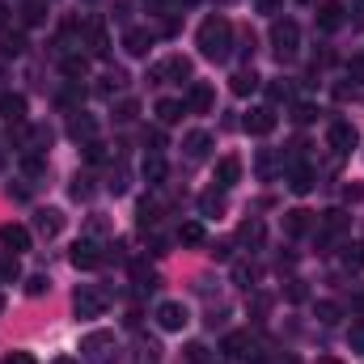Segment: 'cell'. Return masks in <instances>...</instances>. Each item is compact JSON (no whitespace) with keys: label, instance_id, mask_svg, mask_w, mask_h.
Instances as JSON below:
<instances>
[{"label":"cell","instance_id":"cell-1","mask_svg":"<svg viewBox=\"0 0 364 364\" xmlns=\"http://www.w3.org/2000/svg\"><path fill=\"white\" fill-rule=\"evenodd\" d=\"M199 51L208 55V60H229V51H233V21L229 17H208L203 26H199Z\"/></svg>","mask_w":364,"mask_h":364},{"label":"cell","instance_id":"cell-2","mask_svg":"<svg viewBox=\"0 0 364 364\" xmlns=\"http://www.w3.org/2000/svg\"><path fill=\"white\" fill-rule=\"evenodd\" d=\"M296 47H301V26L296 21H275L272 26V51H275V60H292L296 55Z\"/></svg>","mask_w":364,"mask_h":364},{"label":"cell","instance_id":"cell-3","mask_svg":"<svg viewBox=\"0 0 364 364\" xmlns=\"http://www.w3.org/2000/svg\"><path fill=\"white\" fill-rule=\"evenodd\" d=\"M68 263H73L77 272H93V267H102V263H106V250H102L93 237H81V242L68 250Z\"/></svg>","mask_w":364,"mask_h":364},{"label":"cell","instance_id":"cell-4","mask_svg":"<svg viewBox=\"0 0 364 364\" xmlns=\"http://www.w3.org/2000/svg\"><path fill=\"white\" fill-rule=\"evenodd\" d=\"M30 242H34V233H30L26 225H17V220H4V225H0V246H4L9 255L30 250Z\"/></svg>","mask_w":364,"mask_h":364},{"label":"cell","instance_id":"cell-5","mask_svg":"<svg viewBox=\"0 0 364 364\" xmlns=\"http://www.w3.org/2000/svg\"><path fill=\"white\" fill-rule=\"evenodd\" d=\"M314 17H318V30H326V34H335V30H339V26L348 21V4H343V0H322Z\"/></svg>","mask_w":364,"mask_h":364},{"label":"cell","instance_id":"cell-6","mask_svg":"<svg viewBox=\"0 0 364 364\" xmlns=\"http://www.w3.org/2000/svg\"><path fill=\"white\" fill-rule=\"evenodd\" d=\"M326 140H331V149H335V153H352V149L360 144V132H356L352 123H343V119H335V123L326 127Z\"/></svg>","mask_w":364,"mask_h":364},{"label":"cell","instance_id":"cell-7","mask_svg":"<svg viewBox=\"0 0 364 364\" xmlns=\"http://www.w3.org/2000/svg\"><path fill=\"white\" fill-rule=\"evenodd\" d=\"M182 102H186V110H191V114H208V110L216 106V90H212L208 81H191V90H186Z\"/></svg>","mask_w":364,"mask_h":364},{"label":"cell","instance_id":"cell-8","mask_svg":"<svg viewBox=\"0 0 364 364\" xmlns=\"http://www.w3.org/2000/svg\"><path fill=\"white\" fill-rule=\"evenodd\" d=\"M73 309H77V318H102V314H106V296H102L97 288H77Z\"/></svg>","mask_w":364,"mask_h":364},{"label":"cell","instance_id":"cell-9","mask_svg":"<svg viewBox=\"0 0 364 364\" xmlns=\"http://www.w3.org/2000/svg\"><path fill=\"white\" fill-rule=\"evenodd\" d=\"M186 322H191V314H186L182 301H161V305H157V326H161V331H182Z\"/></svg>","mask_w":364,"mask_h":364},{"label":"cell","instance_id":"cell-10","mask_svg":"<svg viewBox=\"0 0 364 364\" xmlns=\"http://www.w3.org/2000/svg\"><path fill=\"white\" fill-rule=\"evenodd\" d=\"M242 127H246L250 136H272L275 132V110L272 106H255V110L242 119Z\"/></svg>","mask_w":364,"mask_h":364},{"label":"cell","instance_id":"cell-11","mask_svg":"<svg viewBox=\"0 0 364 364\" xmlns=\"http://www.w3.org/2000/svg\"><path fill=\"white\" fill-rule=\"evenodd\" d=\"M106 348H114V335H106V331H93V335L81 339V352H85L93 364H110L106 360Z\"/></svg>","mask_w":364,"mask_h":364},{"label":"cell","instance_id":"cell-12","mask_svg":"<svg viewBox=\"0 0 364 364\" xmlns=\"http://www.w3.org/2000/svg\"><path fill=\"white\" fill-rule=\"evenodd\" d=\"M34 233H38V237H60V233H64V212H60V208H43V212L34 216Z\"/></svg>","mask_w":364,"mask_h":364},{"label":"cell","instance_id":"cell-13","mask_svg":"<svg viewBox=\"0 0 364 364\" xmlns=\"http://www.w3.org/2000/svg\"><path fill=\"white\" fill-rule=\"evenodd\" d=\"M149 77H153L157 85H161V81H170V77H174V81H186V77H191V60H186V55H174V60L157 64V68H153Z\"/></svg>","mask_w":364,"mask_h":364},{"label":"cell","instance_id":"cell-14","mask_svg":"<svg viewBox=\"0 0 364 364\" xmlns=\"http://www.w3.org/2000/svg\"><path fill=\"white\" fill-rule=\"evenodd\" d=\"M149 47H153V34H149V30H136V26H132V30H123V51H127V55L144 60V55H149Z\"/></svg>","mask_w":364,"mask_h":364},{"label":"cell","instance_id":"cell-15","mask_svg":"<svg viewBox=\"0 0 364 364\" xmlns=\"http://www.w3.org/2000/svg\"><path fill=\"white\" fill-rule=\"evenodd\" d=\"M237 178H242V161H237V157H220V161H216V174H212V182H216L220 191H229V186H237Z\"/></svg>","mask_w":364,"mask_h":364},{"label":"cell","instance_id":"cell-16","mask_svg":"<svg viewBox=\"0 0 364 364\" xmlns=\"http://www.w3.org/2000/svg\"><path fill=\"white\" fill-rule=\"evenodd\" d=\"M182 149H186L191 161H203V157L212 153V136H208V132H186V136H182Z\"/></svg>","mask_w":364,"mask_h":364},{"label":"cell","instance_id":"cell-17","mask_svg":"<svg viewBox=\"0 0 364 364\" xmlns=\"http://www.w3.org/2000/svg\"><path fill=\"white\" fill-rule=\"evenodd\" d=\"M309 229H314V212H305V208L284 212V233H288V237H301V233H309Z\"/></svg>","mask_w":364,"mask_h":364},{"label":"cell","instance_id":"cell-18","mask_svg":"<svg viewBox=\"0 0 364 364\" xmlns=\"http://www.w3.org/2000/svg\"><path fill=\"white\" fill-rule=\"evenodd\" d=\"M93 132H97V123H93L90 114H85V110H73V119H68V136H73V140H85V144H90Z\"/></svg>","mask_w":364,"mask_h":364},{"label":"cell","instance_id":"cell-19","mask_svg":"<svg viewBox=\"0 0 364 364\" xmlns=\"http://www.w3.org/2000/svg\"><path fill=\"white\" fill-rule=\"evenodd\" d=\"M140 174H144V182H149V186H161V182H166V174H170V166H166V157H161V153H153V157H144Z\"/></svg>","mask_w":364,"mask_h":364},{"label":"cell","instance_id":"cell-20","mask_svg":"<svg viewBox=\"0 0 364 364\" xmlns=\"http://www.w3.org/2000/svg\"><path fill=\"white\" fill-rule=\"evenodd\" d=\"M225 208H229V199H225L220 186H212V191L199 195V212H203V216H225Z\"/></svg>","mask_w":364,"mask_h":364},{"label":"cell","instance_id":"cell-21","mask_svg":"<svg viewBox=\"0 0 364 364\" xmlns=\"http://www.w3.org/2000/svg\"><path fill=\"white\" fill-rule=\"evenodd\" d=\"M0 114L9 123H26V97L21 93H0Z\"/></svg>","mask_w":364,"mask_h":364},{"label":"cell","instance_id":"cell-22","mask_svg":"<svg viewBox=\"0 0 364 364\" xmlns=\"http://www.w3.org/2000/svg\"><path fill=\"white\" fill-rule=\"evenodd\" d=\"M318 229H322V237H335V233H343V229H348V212H343V208H331V212H322Z\"/></svg>","mask_w":364,"mask_h":364},{"label":"cell","instance_id":"cell-23","mask_svg":"<svg viewBox=\"0 0 364 364\" xmlns=\"http://www.w3.org/2000/svg\"><path fill=\"white\" fill-rule=\"evenodd\" d=\"M229 90L237 93V97H250V93L259 90V73H255V68H242V73H233Z\"/></svg>","mask_w":364,"mask_h":364},{"label":"cell","instance_id":"cell-24","mask_svg":"<svg viewBox=\"0 0 364 364\" xmlns=\"http://www.w3.org/2000/svg\"><path fill=\"white\" fill-rule=\"evenodd\" d=\"M288 191H292V195H309V191H314V170H309V166L288 170Z\"/></svg>","mask_w":364,"mask_h":364},{"label":"cell","instance_id":"cell-25","mask_svg":"<svg viewBox=\"0 0 364 364\" xmlns=\"http://www.w3.org/2000/svg\"><path fill=\"white\" fill-rule=\"evenodd\" d=\"M220 352H225V356H233V360H237V356H246V352H250V335H246V331H233V335H225Z\"/></svg>","mask_w":364,"mask_h":364},{"label":"cell","instance_id":"cell-26","mask_svg":"<svg viewBox=\"0 0 364 364\" xmlns=\"http://www.w3.org/2000/svg\"><path fill=\"white\" fill-rule=\"evenodd\" d=\"M182 114H186V102H178V97H161L157 102V119L161 123H178Z\"/></svg>","mask_w":364,"mask_h":364},{"label":"cell","instance_id":"cell-27","mask_svg":"<svg viewBox=\"0 0 364 364\" xmlns=\"http://www.w3.org/2000/svg\"><path fill=\"white\" fill-rule=\"evenodd\" d=\"M47 21V0H26L21 4V26H43Z\"/></svg>","mask_w":364,"mask_h":364},{"label":"cell","instance_id":"cell-28","mask_svg":"<svg viewBox=\"0 0 364 364\" xmlns=\"http://www.w3.org/2000/svg\"><path fill=\"white\" fill-rule=\"evenodd\" d=\"M263 233H267V229H263V220H259V216H255V220H246V225L237 229V237H242L250 250H259V246H263Z\"/></svg>","mask_w":364,"mask_h":364},{"label":"cell","instance_id":"cell-29","mask_svg":"<svg viewBox=\"0 0 364 364\" xmlns=\"http://www.w3.org/2000/svg\"><path fill=\"white\" fill-rule=\"evenodd\" d=\"M178 242H182V246H203V242H208V233H203V225H199V220H186V225H178Z\"/></svg>","mask_w":364,"mask_h":364},{"label":"cell","instance_id":"cell-30","mask_svg":"<svg viewBox=\"0 0 364 364\" xmlns=\"http://www.w3.org/2000/svg\"><path fill=\"white\" fill-rule=\"evenodd\" d=\"M90 51L93 55H110V34H106L102 21H93L90 26Z\"/></svg>","mask_w":364,"mask_h":364},{"label":"cell","instance_id":"cell-31","mask_svg":"<svg viewBox=\"0 0 364 364\" xmlns=\"http://www.w3.org/2000/svg\"><path fill=\"white\" fill-rule=\"evenodd\" d=\"M123 85H127V77H123L119 68H110V73H102V81H97V93H102V97H110V93H119Z\"/></svg>","mask_w":364,"mask_h":364},{"label":"cell","instance_id":"cell-32","mask_svg":"<svg viewBox=\"0 0 364 364\" xmlns=\"http://www.w3.org/2000/svg\"><path fill=\"white\" fill-rule=\"evenodd\" d=\"M21 51H26V34L4 30V34H0V55H9V60H13V55H21Z\"/></svg>","mask_w":364,"mask_h":364},{"label":"cell","instance_id":"cell-33","mask_svg":"<svg viewBox=\"0 0 364 364\" xmlns=\"http://www.w3.org/2000/svg\"><path fill=\"white\" fill-rule=\"evenodd\" d=\"M21 279V263H17V255H4L0 259V284H17Z\"/></svg>","mask_w":364,"mask_h":364},{"label":"cell","instance_id":"cell-34","mask_svg":"<svg viewBox=\"0 0 364 364\" xmlns=\"http://www.w3.org/2000/svg\"><path fill=\"white\" fill-rule=\"evenodd\" d=\"M314 314H318V322H322V326H335V322L343 318V309H339L335 301H318V309H314Z\"/></svg>","mask_w":364,"mask_h":364},{"label":"cell","instance_id":"cell-35","mask_svg":"<svg viewBox=\"0 0 364 364\" xmlns=\"http://www.w3.org/2000/svg\"><path fill=\"white\" fill-rule=\"evenodd\" d=\"M157 220H161V208L157 203H140V229H157Z\"/></svg>","mask_w":364,"mask_h":364},{"label":"cell","instance_id":"cell-36","mask_svg":"<svg viewBox=\"0 0 364 364\" xmlns=\"http://www.w3.org/2000/svg\"><path fill=\"white\" fill-rule=\"evenodd\" d=\"M292 119L305 127V123H314V119H318V106H314V102H296V106H292Z\"/></svg>","mask_w":364,"mask_h":364},{"label":"cell","instance_id":"cell-37","mask_svg":"<svg viewBox=\"0 0 364 364\" xmlns=\"http://www.w3.org/2000/svg\"><path fill=\"white\" fill-rule=\"evenodd\" d=\"M343 267H348V272H360L364 267V246H348V250H343Z\"/></svg>","mask_w":364,"mask_h":364},{"label":"cell","instance_id":"cell-38","mask_svg":"<svg viewBox=\"0 0 364 364\" xmlns=\"http://www.w3.org/2000/svg\"><path fill=\"white\" fill-rule=\"evenodd\" d=\"M64 77H85V55H64Z\"/></svg>","mask_w":364,"mask_h":364},{"label":"cell","instance_id":"cell-39","mask_svg":"<svg viewBox=\"0 0 364 364\" xmlns=\"http://www.w3.org/2000/svg\"><path fill=\"white\" fill-rule=\"evenodd\" d=\"M136 114H140V106H136V102H132V97H123V102H119V106H114V119H119V123H132V119H136Z\"/></svg>","mask_w":364,"mask_h":364},{"label":"cell","instance_id":"cell-40","mask_svg":"<svg viewBox=\"0 0 364 364\" xmlns=\"http://www.w3.org/2000/svg\"><path fill=\"white\" fill-rule=\"evenodd\" d=\"M93 195V178L90 174H77V178H73V199H90Z\"/></svg>","mask_w":364,"mask_h":364},{"label":"cell","instance_id":"cell-41","mask_svg":"<svg viewBox=\"0 0 364 364\" xmlns=\"http://www.w3.org/2000/svg\"><path fill=\"white\" fill-rule=\"evenodd\" d=\"M136 288H140V292H153V288H157V275L149 272V267H140V263H136Z\"/></svg>","mask_w":364,"mask_h":364},{"label":"cell","instance_id":"cell-42","mask_svg":"<svg viewBox=\"0 0 364 364\" xmlns=\"http://www.w3.org/2000/svg\"><path fill=\"white\" fill-rule=\"evenodd\" d=\"M21 170H26L30 178H38V174H43L47 166H43V157H38V153H26V157H21Z\"/></svg>","mask_w":364,"mask_h":364},{"label":"cell","instance_id":"cell-43","mask_svg":"<svg viewBox=\"0 0 364 364\" xmlns=\"http://www.w3.org/2000/svg\"><path fill=\"white\" fill-rule=\"evenodd\" d=\"M284 296H288V301H292V305H301V301H305V296H309V288H305V284H301V279H288V288H284Z\"/></svg>","mask_w":364,"mask_h":364},{"label":"cell","instance_id":"cell-44","mask_svg":"<svg viewBox=\"0 0 364 364\" xmlns=\"http://www.w3.org/2000/svg\"><path fill=\"white\" fill-rule=\"evenodd\" d=\"M47 288H51V279H47V275H30V279H26V292H30V296H43Z\"/></svg>","mask_w":364,"mask_h":364},{"label":"cell","instance_id":"cell-45","mask_svg":"<svg viewBox=\"0 0 364 364\" xmlns=\"http://www.w3.org/2000/svg\"><path fill=\"white\" fill-rule=\"evenodd\" d=\"M348 348H352V352H360V356H364V322H360V326H352V331H348Z\"/></svg>","mask_w":364,"mask_h":364},{"label":"cell","instance_id":"cell-46","mask_svg":"<svg viewBox=\"0 0 364 364\" xmlns=\"http://www.w3.org/2000/svg\"><path fill=\"white\" fill-rule=\"evenodd\" d=\"M186 360L191 364H208V348H203V343H191V348H186Z\"/></svg>","mask_w":364,"mask_h":364},{"label":"cell","instance_id":"cell-47","mask_svg":"<svg viewBox=\"0 0 364 364\" xmlns=\"http://www.w3.org/2000/svg\"><path fill=\"white\" fill-rule=\"evenodd\" d=\"M85 157H90V161H106V144L90 140V144H85Z\"/></svg>","mask_w":364,"mask_h":364},{"label":"cell","instance_id":"cell-48","mask_svg":"<svg viewBox=\"0 0 364 364\" xmlns=\"http://www.w3.org/2000/svg\"><path fill=\"white\" fill-rule=\"evenodd\" d=\"M0 364H38V360H34L30 352H9V356H4Z\"/></svg>","mask_w":364,"mask_h":364},{"label":"cell","instance_id":"cell-49","mask_svg":"<svg viewBox=\"0 0 364 364\" xmlns=\"http://www.w3.org/2000/svg\"><path fill=\"white\" fill-rule=\"evenodd\" d=\"M259 4V13H267V17H275L279 9H284V0H255Z\"/></svg>","mask_w":364,"mask_h":364},{"label":"cell","instance_id":"cell-50","mask_svg":"<svg viewBox=\"0 0 364 364\" xmlns=\"http://www.w3.org/2000/svg\"><path fill=\"white\" fill-rule=\"evenodd\" d=\"M272 170H275L272 153H263V157H259V174H263V178H272Z\"/></svg>","mask_w":364,"mask_h":364},{"label":"cell","instance_id":"cell-51","mask_svg":"<svg viewBox=\"0 0 364 364\" xmlns=\"http://www.w3.org/2000/svg\"><path fill=\"white\" fill-rule=\"evenodd\" d=\"M348 73H352V77H356V81H364V55H356V60H352V64H348Z\"/></svg>","mask_w":364,"mask_h":364},{"label":"cell","instance_id":"cell-52","mask_svg":"<svg viewBox=\"0 0 364 364\" xmlns=\"http://www.w3.org/2000/svg\"><path fill=\"white\" fill-rule=\"evenodd\" d=\"M60 102H64V106H77V102H81V90H77V85H73V90H64Z\"/></svg>","mask_w":364,"mask_h":364},{"label":"cell","instance_id":"cell-53","mask_svg":"<svg viewBox=\"0 0 364 364\" xmlns=\"http://www.w3.org/2000/svg\"><path fill=\"white\" fill-rule=\"evenodd\" d=\"M212 255H216V259H229V255H233V242H216V250H212Z\"/></svg>","mask_w":364,"mask_h":364},{"label":"cell","instance_id":"cell-54","mask_svg":"<svg viewBox=\"0 0 364 364\" xmlns=\"http://www.w3.org/2000/svg\"><path fill=\"white\" fill-rule=\"evenodd\" d=\"M343 195H348V199H352V203H360V199H364V186H348V191H343Z\"/></svg>","mask_w":364,"mask_h":364},{"label":"cell","instance_id":"cell-55","mask_svg":"<svg viewBox=\"0 0 364 364\" xmlns=\"http://www.w3.org/2000/svg\"><path fill=\"white\" fill-rule=\"evenodd\" d=\"M114 9H119V13H114V17H119V21H123V17H127V9H132V0H114Z\"/></svg>","mask_w":364,"mask_h":364},{"label":"cell","instance_id":"cell-56","mask_svg":"<svg viewBox=\"0 0 364 364\" xmlns=\"http://www.w3.org/2000/svg\"><path fill=\"white\" fill-rule=\"evenodd\" d=\"M4 13H9V9H4V4H0V30H4V26H9V17H4Z\"/></svg>","mask_w":364,"mask_h":364},{"label":"cell","instance_id":"cell-57","mask_svg":"<svg viewBox=\"0 0 364 364\" xmlns=\"http://www.w3.org/2000/svg\"><path fill=\"white\" fill-rule=\"evenodd\" d=\"M279 364H301V360H296V356H284V360H279Z\"/></svg>","mask_w":364,"mask_h":364},{"label":"cell","instance_id":"cell-58","mask_svg":"<svg viewBox=\"0 0 364 364\" xmlns=\"http://www.w3.org/2000/svg\"><path fill=\"white\" fill-rule=\"evenodd\" d=\"M51 364H77V360H68V356H60V360H51Z\"/></svg>","mask_w":364,"mask_h":364},{"label":"cell","instance_id":"cell-59","mask_svg":"<svg viewBox=\"0 0 364 364\" xmlns=\"http://www.w3.org/2000/svg\"><path fill=\"white\" fill-rule=\"evenodd\" d=\"M322 364H343V360H335V356H326V360H322Z\"/></svg>","mask_w":364,"mask_h":364},{"label":"cell","instance_id":"cell-60","mask_svg":"<svg viewBox=\"0 0 364 364\" xmlns=\"http://www.w3.org/2000/svg\"><path fill=\"white\" fill-rule=\"evenodd\" d=\"M0 170H4V153H0Z\"/></svg>","mask_w":364,"mask_h":364},{"label":"cell","instance_id":"cell-61","mask_svg":"<svg viewBox=\"0 0 364 364\" xmlns=\"http://www.w3.org/2000/svg\"><path fill=\"white\" fill-rule=\"evenodd\" d=\"M0 309H4V296H0Z\"/></svg>","mask_w":364,"mask_h":364},{"label":"cell","instance_id":"cell-62","mask_svg":"<svg viewBox=\"0 0 364 364\" xmlns=\"http://www.w3.org/2000/svg\"><path fill=\"white\" fill-rule=\"evenodd\" d=\"M186 4H191V0H186Z\"/></svg>","mask_w":364,"mask_h":364},{"label":"cell","instance_id":"cell-63","mask_svg":"<svg viewBox=\"0 0 364 364\" xmlns=\"http://www.w3.org/2000/svg\"><path fill=\"white\" fill-rule=\"evenodd\" d=\"M305 4H309V0H305Z\"/></svg>","mask_w":364,"mask_h":364}]
</instances>
